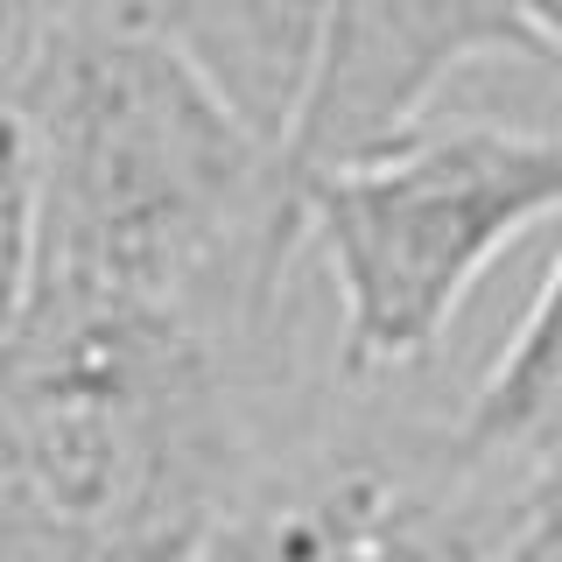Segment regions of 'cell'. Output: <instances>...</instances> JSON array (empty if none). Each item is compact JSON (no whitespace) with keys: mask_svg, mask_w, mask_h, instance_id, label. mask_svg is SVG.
Returning a JSON list of instances; mask_svg holds the SVG:
<instances>
[{"mask_svg":"<svg viewBox=\"0 0 562 562\" xmlns=\"http://www.w3.org/2000/svg\"><path fill=\"white\" fill-rule=\"evenodd\" d=\"M14 99L43 162L35 281L190 316L239 359H268L303 246L289 155L246 134L148 22L49 49Z\"/></svg>","mask_w":562,"mask_h":562,"instance_id":"1","label":"cell"},{"mask_svg":"<svg viewBox=\"0 0 562 562\" xmlns=\"http://www.w3.org/2000/svg\"><path fill=\"white\" fill-rule=\"evenodd\" d=\"M254 380L260 366L190 316L35 281L0 345V422L57 535L127 562H190L274 464Z\"/></svg>","mask_w":562,"mask_h":562,"instance_id":"2","label":"cell"},{"mask_svg":"<svg viewBox=\"0 0 562 562\" xmlns=\"http://www.w3.org/2000/svg\"><path fill=\"white\" fill-rule=\"evenodd\" d=\"M295 190L303 246L338 295V380L380 386L422 373L492 260L562 218V127L429 120Z\"/></svg>","mask_w":562,"mask_h":562,"instance_id":"3","label":"cell"},{"mask_svg":"<svg viewBox=\"0 0 562 562\" xmlns=\"http://www.w3.org/2000/svg\"><path fill=\"white\" fill-rule=\"evenodd\" d=\"M485 64H527L562 78V49L514 0H330L289 169H338L429 127L450 78Z\"/></svg>","mask_w":562,"mask_h":562,"instance_id":"4","label":"cell"},{"mask_svg":"<svg viewBox=\"0 0 562 562\" xmlns=\"http://www.w3.org/2000/svg\"><path fill=\"white\" fill-rule=\"evenodd\" d=\"M330 0H155L148 29L246 134L289 155Z\"/></svg>","mask_w":562,"mask_h":562,"instance_id":"5","label":"cell"},{"mask_svg":"<svg viewBox=\"0 0 562 562\" xmlns=\"http://www.w3.org/2000/svg\"><path fill=\"white\" fill-rule=\"evenodd\" d=\"M443 450L506 492H562V254L492 373L443 429Z\"/></svg>","mask_w":562,"mask_h":562,"instance_id":"6","label":"cell"},{"mask_svg":"<svg viewBox=\"0 0 562 562\" xmlns=\"http://www.w3.org/2000/svg\"><path fill=\"white\" fill-rule=\"evenodd\" d=\"M35 274H43V162L22 99L0 85V345L29 316Z\"/></svg>","mask_w":562,"mask_h":562,"instance_id":"7","label":"cell"},{"mask_svg":"<svg viewBox=\"0 0 562 562\" xmlns=\"http://www.w3.org/2000/svg\"><path fill=\"white\" fill-rule=\"evenodd\" d=\"M155 0H0V85H22L49 49L99 29H140Z\"/></svg>","mask_w":562,"mask_h":562,"instance_id":"8","label":"cell"},{"mask_svg":"<svg viewBox=\"0 0 562 562\" xmlns=\"http://www.w3.org/2000/svg\"><path fill=\"white\" fill-rule=\"evenodd\" d=\"M485 562H562V492H549V499H535L520 514V527L499 541Z\"/></svg>","mask_w":562,"mask_h":562,"instance_id":"9","label":"cell"},{"mask_svg":"<svg viewBox=\"0 0 562 562\" xmlns=\"http://www.w3.org/2000/svg\"><path fill=\"white\" fill-rule=\"evenodd\" d=\"M514 8L527 14V22H535L541 35H549V43L562 49V0H514Z\"/></svg>","mask_w":562,"mask_h":562,"instance_id":"10","label":"cell"}]
</instances>
